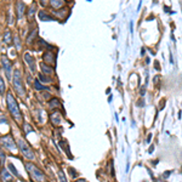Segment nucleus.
<instances>
[{
  "label": "nucleus",
  "mask_w": 182,
  "mask_h": 182,
  "mask_svg": "<svg viewBox=\"0 0 182 182\" xmlns=\"http://www.w3.org/2000/svg\"><path fill=\"white\" fill-rule=\"evenodd\" d=\"M16 10H17V18L21 20L24 15V11H26V4L22 0H18V3L16 4Z\"/></svg>",
  "instance_id": "obj_9"
},
{
  "label": "nucleus",
  "mask_w": 182,
  "mask_h": 182,
  "mask_svg": "<svg viewBox=\"0 0 182 182\" xmlns=\"http://www.w3.org/2000/svg\"><path fill=\"white\" fill-rule=\"evenodd\" d=\"M75 182H87V181H85L84 178H79V180H77Z\"/></svg>",
  "instance_id": "obj_28"
},
{
  "label": "nucleus",
  "mask_w": 182,
  "mask_h": 182,
  "mask_svg": "<svg viewBox=\"0 0 182 182\" xmlns=\"http://www.w3.org/2000/svg\"><path fill=\"white\" fill-rule=\"evenodd\" d=\"M24 166H26V170L30 174L32 178L35 182H46V177H45L44 172L38 166H36V165H34L33 163H26Z\"/></svg>",
  "instance_id": "obj_2"
},
{
  "label": "nucleus",
  "mask_w": 182,
  "mask_h": 182,
  "mask_svg": "<svg viewBox=\"0 0 182 182\" xmlns=\"http://www.w3.org/2000/svg\"><path fill=\"white\" fill-rule=\"evenodd\" d=\"M43 60L46 62V64H50V66H53L55 63H56V56H55V53L51 52V51H45L44 52Z\"/></svg>",
  "instance_id": "obj_8"
},
{
  "label": "nucleus",
  "mask_w": 182,
  "mask_h": 182,
  "mask_svg": "<svg viewBox=\"0 0 182 182\" xmlns=\"http://www.w3.org/2000/svg\"><path fill=\"white\" fill-rule=\"evenodd\" d=\"M17 146H18V148H20L21 153L29 160H33L35 158V154L34 152L32 151V148L29 147V144L23 140V138H18L17 140Z\"/></svg>",
  "instance_id": "obj_4"
},
{
  "label": "nucleus",
  "mask_w": 182,
  "mask_h": 182,
  "mask_svg": "<svg viewBox=\"0 0 182 182\" xmlns=\"http://www.w3.org/2000/svg\"><path fill=\"white\" fill-rule=\"evenodd\" d=\"M40 67H41V70H43L44 74L51 75L52 73H53V68H52V67H49V66H47V64H45V63H41V64H40Z\"/></svg>",
  "instance_id": "obj_14"
},
{
  "label": "nucleus",
  "mask_w": 182,
  "mask_h": 182,
  "mask_svg": "<svg viewBox=\"0 0 182 182\" xmlns=\"http://www.w3.org/2000/svg\"><path fill=\"white\" fill-rule=\"evenodd\" d=\"M13 41H15V46H16V49L17 50H20L21 49V43H20V36L18 35H16L15 38H13Z\"/></svg>",
  "instance_id": "obj_21"
},
{
  "label": "nucleus",
  "mask_w": 182,
  "mask_h": 182,
  "mask_svg": "<svg viewBox=\"0 0 182 182\" xmlns=\"http://www.w3.org/2000/svg\"><path fill=\"white\" fill-rule=\"evenodd\" d=\"M39 18L41 21H53V18L51 16H49L47 13H45L44 11H40L39 12Z\"/></svg>",
  "instance_id": "obj_15"
},
{
  "label": "nucleus",
  "mask_w": 182,
  "mask_h": 182,
  "mask_svg": "<svg viewBox=\"0 0 182 182\" xmlns=\"http://www.w3.org/2000/svg\"><path fill=\"white\" fill-rule=\"evenodd\" d=\"M51 120H52V124L53 125H60L61 124V115L58 112H55L51 114Z\"/></svg>",
  "instance_id": "obj_12"
},
{
  "label": "nucleus",
  "mask_w": 182,
  "mask_h": 182,
  "mask_svg": "<svg viewBox=\"0 0 182 182\" xmlns=\"http://www.w3.org/2000/svg\"><path fill=\"white\" fill-rule=\"evenodd\" d=\"M1 64H3V68H4L5 74H6V77H7V80L12 79V77H11V73H12V64H11L10 60L5 56V55H3V56H1Z\"/></svg>",
  "instance_id": "obj_6"
},
{
  "label": "nucleus",
  "mask_w": 182,
  "mask_h": 182,
  "mask_svg": "<svg viewBox=\"0 0 182 182\" xmlns=\"http://www.w3.org/2000/svg\"><path fill=\"white\" fill-rule=\"evenodd\" d=\"M7 168H9V170H10V171H11V172H12L15 176H17V177H18V171H17V169L15 168V165H13L12 163H9V164H7Z\"/></svg>",
  "instance_id": "obj_18"
},
{
  "label": "nucleus",
  "mask_w": 182,
  "mask_h": 182,
  "mask_svg": "<svg viewBox=\"0 0 182 182\" xmlns=\"http://www.w3.org/2000/svg\"><path fill=\"white\" fill-rule=\"evenodd\" d=\"M23 58H24L26 63L29 66L30 72H32V73H35V72H36V63H35V60L32 57V55L28 53V52H26V53H24V56H23Z\"/></svg>",
  "instance_id": "obj_7"
},
{
  "label": "nucleus",
  "mask_w": 182,
  "mask_h": 182,
  "mask_svg": "<svg viewBox=\"0 0 182 182\" xmlns=\"http://www.w3.org/2000/svg\"><path fill=\"white\" fill-rule=\"evenodd\" d=\"M58 177H60V182H67V178H66V175L62 170L58 171Z\"/></svg>",
  "instance_id": "obj_23"
},
{
  "label": "nucleus",
  "mask_w": 182,
  "mask_h": 182,
  "mask_svg": "<svg viewBox=\"0 0 182 182\" xmlns=\"http://www.w3.org/2000/svg\"><path fill=\"white\" fill-rule=\"evenodd\" d=\"M60 106V101L56 100V98H53L50 101V108H53V107H58Z\"/></svg>",
  "instance_id": "obj_22"
},
{
  "label": "nucleus",
  "mask_w": 182,
  "mask_h": 182,
  "mask_svg": "<svg viewBox=\"0 0 182 182\" xmlns=\"http://www.w3.org/2000/svg\"><path fill=\"white\" fill-rule=\"evenodd\" d=\"M12 84H13L15 90L17 91V94L21 95V96H24V85H23V81H22V75H21L20 70H15L13 72Z\"/></svg>",
  "instance_id": "obj_3"
},
{
  "label": "nucleus",
  "mask_w": 182,
  "mask_h": 182,
  "mask_svg": "<svg viewBox=\"0 0 182 182\" xmlns=\"http://www.w3.org/2000/svg\"><path fill=\"white\" fill-rule=\"evenodd\" d=\"M63 4H64L63 0H50V5H51L53 9H56V10L63 7Z\"/></svg>",
  "instance_id": "obj_11"
},
{
  "label": "nucleus",
  "mask_w": 182,
  "mask_h": 182,
  "mask_svg": "<svg viewBox=\"0 0 182 182\" xmlns=\"http://www.w3.org/2000/svg\"><path fill=\"white\" fill-rule=\"evenodd\" d=\"M35 12H36V5L33 4V5L29 7V11H28V18H29V20H33V17H34Z\"/></svg>",
  "instance_id": "obj_16"
},
{
  "label": "nucleus",
  "mask_w": 182,
  "mask_h": 182,
  "mask_svg": "<svg viewBox=\"0 0 182 182\" xmlns=\"http://www.w3.org/2000/svg\"><path fill=\"white\" fill-rule=\"evenodd\" d=\"M39 77H40V79H41L43 81H46V83H50V81H51V79H50V78H45L43 74H40Z\"/></svg>",
  "instance_id": "obj_26"
},
{
  "label": "nucleus",
  "mask_w": 182,
  "mask_h": 182,
  "mask_svg": "<svg viewBox=\"0 0 182 182\" xmlns=\"http://www.w3.org/2000/svg\"><path fill=\"white\" fill-rule=\"evenodd\" d=\"M151 137H152V135L149 134V135H148V138H147V142H149V141H151Z\"/></svg>",
  "instance_id": "obj_29"
},
{
  "label": "nucleus",
  "mask_w": 182,
  "mask_h": 182,
  "mask_svg": "<svg viewBox=\"0 0 182 182\" xmlns=\"http://www.w3.org/2000/svg\"><path fill=\"white\" fill-rule=\"evenodd\" d=\"M5 94V83L4 79L0 77V95H4Z\"/></svg>",
  "instance_id": "obj_19"
},
{
  "label": "nucleus",
  "mask_w": 182,
  "mask_h": 182,
  "mask_svg": "<svg viewBox=\"0 0 182 182\" xmlns=\"http://www.w3.org/2000/svg\"><path fill=\"white\" fill-rule=\"evenodd\" d=\"M3 161H4V155L0 153V166H1V164H3Z\"/></svg>",
  "instance_id": "obj_27"
},
{
  "label": "nucleus",
  "mask_w": 182,
  "mask_h": 182,
  "mask_svg": "<svg viewBox=\"0 0 182 182\" xmlns=\"http://www.w3.org/2000/svg\"><path fill=\"white\" fill-rule=\"evenodd\" d=\"M66 12H67V10H66V9H62L61 11H57V12L55 13V15H56L57 17H60V18H62V17H64V16H66Z\"/></svg>",
  "instance_id": "obj_24"
},
{
  "label": "nucleus",
  "mask_w": 182,
  "mask_h": 182,
  "mask_svg": "<svg viewBox=\"0 0 182 182\" xmlns=\"http://www.w3.org/2000/svg\"><path fill=\"white\" fill-rule=\"evenodd\" d=\"M12 41H13V39H12V34H11V32H10V30H6V32L4 33V43H5L6 45H11Z\"/></svg>",
  "instance_id": "obj_13"
},
{
  "label": "nucleus",
  "mask_w": 182,
  "mask_h": 182,
  "mask_svg": "<svg viewBox=\"0 0 182 182\" xmlns=\"http://www.w3.org/2000/svg\"><path fill=\"white\" fill-rule=\"evenodd\" d=\"M6 106H7V109L11 114V117L13 118V120L18 124H22V120H23V117H22V113L20 111V107H18V103L16 101V98L13 97V95L11 92H7V96H6Z\"/></svg>",
  "instance_id": "obj_1"
},
{
  "label": "nucleus",
  "mask_w": 182,
  "mask_h": 182,
  "mask_svg": "<svg viewBox=\"0 0 182 182\" xmlns=\"http://www.w3.org/2000/svg\"><path fill=\"white\" fill-rule=\"evenodd\" d=\"M34 87L38 90V91H41V90H46V86L41 85L40 84V80H34Z\"/></svg>",
  "instance_id": "obj_17"
},
{
  "label": "nucleus",
  "mask_w": 182,
  "mask_h": 182,
  "mask_svg": "<svg viewBox=\"0 0 182 182\" xmlns=\"http://www.w3.org/2000/svg\"><path fill=\"white\" fill-rule=\"evenodd\" d=\"M0 144L7 151H16V143L11 136H4L0 138Z\"/></svg>",
  "instance_id": "obj_5"
},
{
  "label": "nucleus",
  "mask_w": 182,
  "mask_h": 182,
  "mask_svg": "<svg viewBox=\"0 0 182 182\" xmlns=\"http://www.w3.org/2000/svg\"><path fill=\"white\" fill-rule=\"evenodd\" d=\"M30 131H33L32 126H30L29 124H26V125H24V132H26V134H28V132H30Z\"/></svg>",
  "instance_id": "obj_25"
},
{
  "label": "nucleus",
  "mask_w": 182,
  "mask_h": 182,
  "mask_svg": "<svg viewBox=\"0 0 182 182\" xmlns=\"http://www.w3.org/2000/svg\"><path fill=\"white\" fill-rule=\"evenodd\" d=\"M36 33H38V29H33V30L30 32L29 36H28V38H27V43H30V41H32V39H33L34 36L36 35Z\"/></svg>",
  "instance_id": "obj_20"
},
{
  "label": "nucleus",
  "mask_w": 182,
  "mask_h": 182,
  "mask_svg": "<svg viewBox=\"0 0 182 182\" xmlns=\"http://www.w3.org/2000/svg\"><path fill=\"white\" fill-rule=\"evenodd\" d=\"M0 176H1V178L5 182H12L13 181V177H12V175L10 174V171L7 169H3L1 172H0Z\"/></svg>",
  "instance_id": "obj_10"
}]
</instances>
